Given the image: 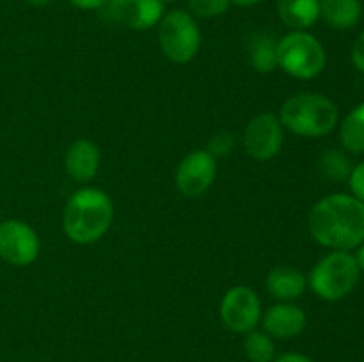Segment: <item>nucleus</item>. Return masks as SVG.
<instances>
[{"mask_svg": "<svg viewBox=\"0 0 364 362\" xmlns=\"http://www.w3.org/2000/svg\"><path fill=\"white\" fill-rule=\"evenodd\" d=\"M244 355L249 362H272L276 358V341L263 330L244 334Z\"/></svg>", "mask_w": 364, "mask_h": 362, "instance_id": "nucleus-19", "label": "nucleus"}, {"mask_svg": "<svg viewBox=\"0 0 364 362\" xmlns=\"http://www.w3.org/2000/svg\"><path fill=\"white\" fill-rule=\"evenodd\" d=\"M340 141L348 153H364V102L352 109L341 121Z\"/></svg>", "mask_w": 364, "mask_h": 362, "instance_id": "nucleus-18", "label": "nucleus"}, {"mask_svg": "<svg viewBox=\"0 0 364 362\" xmlns=\"http://www.w3.org/2000/svg\"><path fill=\"white\" fill-rule=\"evenodd\" d=\"M235 135L230 131H219V133L213 135L210 138L208 146H206V151L213 156V158H226L233 153L235 149Z\"/></svg>", "mask_w": 364, "mask_h": 362, "instance_id": "nucleus-22", "label": "nucleus"}, {"mask_svg": "<svg viewBox=\"0 0 364 362\" xmlns=\"http://www.w3.org/2000/svg\"><path fill=\"white\" fill-rule=\"evenodd\" d=\"M348 185H350L352 195L364 204V160L352 169L350 177H348Z\"/></svg>", "mask_w": 364, "mask_h": 362, "instance_id": "nucleus-23", "label": "nucleus"}, {"mask_svg": "<svg viewBox=\"0 0 364 362\" xmlns=\"http://www.w3.org/2000/svg\"><path fill=\"white\" fill-rule=\"evenodd\" d=\"M279 20L291 31H308L320 20V0H277Z\"/></svg>", "mask_w": 364, "mask_h": 362, "instance_id": "nucleus-15", "label": "nucleus"}, {"mask_svg": "<svg viewBox=\"0 0 364 362\" xmlns=\"http://www.w3.org/2000/svg\"><path fill=\"white\" fill-rule=\"evenodd\" d=\"M263 307L258 293L249 286H233L224 293L219 305L223 325L233 334H247L262 322Z\"/></svg>", "mask_w": 364, "mask_h": 362, "instance_id": "nucleus-7", "label": "nucleus"}, {"mask_svg": "<svg viewBox=\"0 0 364 362\" xmlns=\"http://www.w3.org/2000/svg\"><path fill=\"white\" fill-rule=\"evenodd\" d=\"M259 325L263 332L269 334L274 341H290L304 332L308 327V316L299 305L291 302H279L263 311Z\"/></svg>", "mask_w": 364, "mask_h": 362, "instance_id": "nucleus-12", "label": "nucleus"}, {"mask_svg": "<svg viewBox=\"0 0 364 362\" xmlns=\"http://www.w3.org/2000/svg\"><path fill=\"white\" fill-rule=\"evenodd\" d=\"M23 2L28 4V6H32V7H45V6H48L52 0H23Z\"/></svg>", "mask_w": 364, "mask_h": 362, "instance_id": "nucleus-29", "label": "nucleus"}, {"mask_svg": "<svg viewBox=\"0 0 364 362\" xmlns=\"http://www.w3.org/2000/svg\"><path fill=\"white\" fill-rule=\"evenodd\" d=\"M159 27V45L166 59L174 64H188L201 48V28L188 11L171 9L162 16Z\"/></svg>", "mask_w": 364, "mask_h": 362, "instance_id": "nucleus-6", "label": "nucleus"}, {"mask_svg": "<svg viewBox=\"0 0 364 362\" xmlns=\"http://www.w3.org/2000/svg\"><path fill=\"white\" fill-rule=\"evenodd\" d=\"M277 41L270 32H258L249 41V64L256 73H272L277 70Z\"/></svg>", "mask_w": 364, "mask_h": 362, "instance_id": "nucleus-17", "label": "nucleus"}, {"mask_svg": "<svg viewBox=\"0 0 364 362\" xmlns=\"http://www.w3.org/2000/svg\"><path fill=\"white\" fill-rule=\"evenodd\" d=\"M244 149L251 158L269 162L279 155L284 142V128L274 112H262L252 117L242 135Z\"/></svg>", "mask_w": 364, "mask_h": 362, "instance_id": "nucleus-9", "label": "nucleus"}, {"mask_svg": "<svg viewBox=\"0 0 364 362\" xmlns=\"http://www.w3.org/2000/svg\"><path fill=\"white\" fill-rule=\"evenodd\" d=\"M105 7L112 21L130 31H149L166 14L162 0H109Z\"/></svg>", "mask_w": 364, "mask_h": 362, "instance_id": "nucleus-11", "label": "nucleus"}, {"mask_svg": "<svg viewBox=\"0 0 364 362\" xmlns=\"http://www.w3.org/2000/svg\"><path fill=\"white\" fill-rule=\"evenodd\" d=\"M327 64L322 43L308 31H291L277 41V67L297 80L316 78Z\"/></svg>", "mask_w": 364, "mask_h": 362, "instance_id": "nucleus-5", "label": "nucleus"}, {"mask_svg": "<svg viewBox=\"0 0 364 362\" xmlns=\"http://www.w3.org/2000/svg\"><path fill=\"white\" fill-rule=\"evenodd\" d=\"M267 291L279 302H294L304 295L308 277L294 266H274L265 279Z\"/></svg>", "mask_w": 364, "mask_h": 362, "instance_id": "nucleus-14", "label": "nucleus"}, {"mask_svg": "<svg viewBox=\"0 0 364 362\" xmlns=\"http://www.w3.org/2000/svg\"><path fill=\"white\" fill-rule=\"evenodd\" d=\"M71 6L80 11H96L103 9L109 4V0H70Z\"/></svg>", "mask_w": 364, "mask_h": 362, "instance_id": "nucleus-25", "label": "nucleus"}, {"mask_svg": "<svg viewBox=\"0 0 364 362\" xmlns=\"http://www.w3.org/2000/svg\"><path fill=\"white\" fill-rule=\"evenodd\" d=\"M114 202L105 190L84 187L73 192L63 212V231L77 245H92L109 233Z\"/></svg>", "mask_w": 364, "mask_h": 362, "instance_id": "nucleus-2", "label": "nucleus"}, {"mask_svg": "<svg viewBox=\"0 0 364 362\" xmlns=\"http://www.w3.org/2000/svg\"><path fill=\"white\" fill-rule=\"evenodd\" d=\"M41 241L31 224L20 219L0 222V259L11 266L23 268L38 259Z\"/></svg>", "mask_w": 364, "mask_h": 362, "instance_id": "nucleus-8", "label": "nucleus"}, {"mask_svg": "<svg viewBox=\"0 0 364 362\" xmlns=\"http://www.w3.org/2000/svg\"><path fill=\"white\" fill-rule=\"evenodd\" d=\"M361 277L358 259L350 251H333L311 268L308 286L326 302H338L355 290Z\"/></svg>", "mask_w": 364, "mask_h": 362, "instance_id": "nucleus-4", "label": "nucleus"}, {"mask_svg": "<svg viewBox=\"0 0 364 362\" xmlns=\"http://www.w3.org/2000/svg\"><path fill=\"white\" fill-rule=\"evenodd\" d=\"M284 130L297 137L318 138L336 128L340 110L333 99L320 92H299L290 96L279 110Z\"/></svg>", "mask_w": 364, "mask_h": 362, "instance_id": "nucleus-3", "label": "nucleus"}, {"mask_svg": "<svg viewBox=\"0 0 364 362\" xmlns=\"http://www.w3.org/2000/svg\"><path fill=\"white\" fill-rule=\"evenodd\" d=\"M361 16V0H320V18L336 31L354 28Z\"/></svg>", "mask_w": 364, "mask_h": 362, "instance_id": "nucleus-16", "label": "nucleus"}, {"mask_svg": "<svg viewBox=\"0 0 364 362\" xmlns=\"http://www.w3.org/2000/svg\"><path fill=\"white\" fill-rule=\"evenodd\" d=\"M162 2L167 6V4H176V2H180V0H162Z\"/></svg>", "mask_w": 364, "mask_h": 362, "instance_id": "nucleus-30", "label": "nucleus"}, {"mask_svg": "<svg viewBox=\"0 0 364 362\" xmlns=\"http://www.w3.org/2000/svg\"><path fill=\"white\" fill-rule=\"evenodd\" d=\"M318 167L322 176L327 177L329 181H334V183H341V181L348 180L352 169H354L347 153L341 151V149H327L322 158H320Z\"/></svg>", "mask_w": 364, "mask_h": 362, "instance_id": "nucleus-20", "label": "nucleus"}, {"mask_svg": "<svg viewBox=\"0 0 364 362\" xmlns=\"http://www.w3.org/2000/svg\"><path fill=\"white\" fill-rule=\"evenodd\" d=\"M231 6H238V7H252L262 4L263 0H230Z\"/></svg>", "mask_w": 364, "mask_h": 362, "instance_id": "nucleus-27", "label": "nucleus"}, {"mask_svg": "<svg viewBox=\"0 0 364 362\" xmlns=\"http://www.w3.org/2000/svg\"><path fill=\"white\" fill-rule=\"evenodd\" d=\"M355 259H358L359 270H361V272H364V243H361L358 247V254H355Z\"/></svg>", "mask_w": 364, "mask_h": 362, "instance_id": "nucleus-28", "label": "nucleus"}, {"mask_svg": "<svg viewBox=\"0 0 364 362\" xmlns=\"http://www.w3.org/2000/svg\"><path fill=\"white\" fill-rule=\"evenodd\" d=\"M102 162L100 148L89 138H77L64 155V169L75 183H89L96 177Z\"/></svg>", "mask_w": 364, "mask_h": 362, "instance_id": "nucleus-13", "label": "nucleus"}, {"mask_svg": "<svg viewBox=\"0 0 364 362\" xmlns=\"http://www.w3.org/2000/svg\"><path fill=\"white\" fill-rule=\"evenodd\" d=\"M272 362H313V358L304 353H299V351H284V353L276 355Z\"/></svg>", "mask_w": 364, "mask_h": 362, "instance_id": "nucleus-26", "label": "nucleus"}, {"mask_svg": "<svg viewBox=\"0 0 364 362\" xmlns=\"http://www.w3.org/2000/svg\"><path fill=\"white\" fill-rule=\"evenodd\" d=\"M188 13L194 18H203V20H210V18H219L228 13L231 7L230 0H187Z\"/></svg>", "mask_w": 364, "mask_h": 362, "instance_id": "nucleus-21", "label": "nucleus"}, {"mask_svg": "<svg viewBox=\"0 0 364 362\" xmlns=\"http://www.w3.org/2000/svg\"><path fill=\"white\" fill-rule=\"evenodd\" d=\"M350 59H352V64L355 66V70L364 73V31L359 34V38L355 39L354 46H352Z\"/></svg>", "mask_w": 364, "mask_h": 362, "instance_id": "nucleus-24", "label": "nucleus"}, {"mask_svg": "<svg viewBox=\"0 0 364 362\" xmlns=\"http://www.w3.org/2000/svg\"><path fill=\"white\" fill-rule=\"evenodd\" d=\"M313 240L331 251H352L364 243V204L354 195L331 194L308 216Z\"/></svg>", "mask_w": 364, "mask_h": 362, "instance_id": "nucleus-1", "label": "nucleus"}, {"mask_svg": "<svg viewBox=\"0 0 364 362\" xmlns=\"http://www.w3.org/2000/svg\"><path fill=\"white\" fill-rule=\"evenodd\" d=\"M215 176L217 160L206 149H196L178 163L174 185L183 197L196 199L212 188Z\"/></svg>", "mask_w": 364, "mask_h": 362, "instance_id": "nucleus-10", "label": "nucleus"}]
</instances>
